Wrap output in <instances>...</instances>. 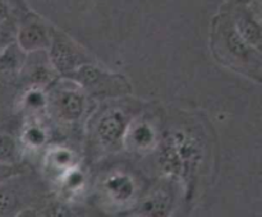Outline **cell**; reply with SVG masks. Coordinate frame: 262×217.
Masks as SVG:
<instances>
[{
	"label": "cell",
	"instance_id": "17",
	"mask_svg": "<svg viewBox=\"0 0 262 217\" xmlns=\"http://www.w3.org/2000/svg\"><path fill=\"white\" fill-rule=\"evenodd\" d=\"M8 87L12 86H5V84L0 83V122L7 119L5 112H7V101H5V92H7Z\"/></svg>",
	"mask_w": 262,
	"mask_h": 217
},
{
	"label": "cell",
	"instance_id": "12",
	"mask_svg": "<svg viewBox=\"0 0 262 217\" xmlns=\"http://www.w3.org/2000/svg\"><path fill=\"white\" fill-rule=\"evenodd\" d=\"M107 190L118 201H125L129 198L135 191L132 181L129 180L128 176L117 175L112 178L107 183Z\"/></svg>",
	"mask_w": 262,
	"mask_h": 217
},
{
	"label": "cell",
	"instance_id": "8",
	"mask_svg": "<svg viewBox=\"0 0 262 217\" xmlns=\"http://www.w3.org/2000/svg\"><path fill=\"white\" fill-rule=\"evenodd\" d=\"M27 53L12 41L0 50V83L5 86H15L19 81Z\"/></svg>",
	"mask_w": 262,
	"mask_h": 217
},
{
	"label": "cell",
	"instance_id": "10",
	"mask_svg": "<svg viewBox=\"0 0 262 217\" xmlns=\"http://www.w3.org/2000/svg\"><path fill=\"white\" fill-rule=\"evenodd\" d=\"M171 208V194L164 189H158L148 194L142 203V212L148 216H165Z\"/></svg>",
	"mask_w": 262,
	"mask_h": 217
},
{
	"label": "cell",
	"instance_id": "11",
	"mask_svg": "<svg viewBox=\"0 0 262 217\" xmlns=\"http://www.w3.org/2000/svg\"><path fill=\"white\" fill-rule=\"evenodd\" d=\"M27 10L23 0H0V25L18 23Z\"/></svg>",
	"mask_w": 262,
	"mask_h": 217
},
{
	"label": "cell",
	"instance_id": "16",
	"mask_svg": "<svg viewBox=\"0 0 262 217\" xmlns=\"http://www.w3.org/2000/svg\"><path fill=\"white\" fill-rule=\"evenodd\" d=\"M20 171L22 170H19V166H7L0 163V181L14 175V174L20 173Z\"/></svg>",
	"mask_w": 262,
	"mask_h": 217
},
{
	"label": "cell",
	"instance_id": "4",
	"mask_svg": "<svg viewBox=\"0 0 262 217\" xmlns=\"http://www.w3.org/2000/svg\"><path fill=\"white\" fill-rule=\"evenodd\" d=\"M53 30L54 27L49 25L48 20L28 9L23 13L18 22L15 41L26 53L48 51L53 37Z\"/></svg>",
	"mask_w": 262,
	"mask_h": 217
},
{
	"label": "cell",
	"instance_id": "13",
	"mask_svg": "<svg viewBox=\"0 0 262 217\" xmlns=\"http://www.w3.org/2000/svg\"><path fill=\"white\" fill-rule=\"evenodd\" d=\"M128 137H130V140H132L133 144L140 150V148L147 147V146L151 144V142L154 140V133L151 130V128L146 124H140L137 128L129 133H127ZM125 135V137H127Z\"/></svg>",
	"mask_w": 262,
	"mask_h": 217
},
{
	"label": "cell",
	"instance_id": "9",
	"mask_svg": "<svg viewBox=\"0 0 262 217\" xmlns=\"http://www.w3.org/2000/svg\"><path fill=\"white\" fill-rule=\"evenodd\" d=\"M23 158V143L18 129L10 119L0 122V163L20 166Z\"/></svg>",
	"mask_w": 262,
	"mask_h": 217
},
{
	"label": "cell",
	"instance_id": "1",
	"mask_svg": "<svg viewBox=\"0 0 262 217\" xmlns=\"http://www.w3.org/2000/svg\"><path fill=\"white\" fill-rule=\"evenodd\" d=\"M71 86H56L50 84V92L46 94V106L55 115V117L66 123L78 122L87 111V92L76 82L71 81Z\"/></svg>",
	"mask_w": 262,
	"mask_h": 217
},
{
	"label": "cell",
	"instance_id": "5",
	"mask_svg": "<svg viewBox=\"0 0 262 217\" xmlns=\"http://www.w3.org/2000/svg\"><path fill=\"white\" fill-rule=\"evenodd\" d=\"M129 125L130 116L124 110L120 107H109L100 114L95 123V139L105 148H117L125 140Z\"/></svg>",
	"mask_w": 262,
	"mask_h": 217
},
{
	"label": "cell",
	"instance_id": "15",
	"mask_svg": "<svg viewBox=\"0 0 262 217\" xmlns=\"http://www.w3.org/2000/svg\"><path fill=\"white\" fill-rule=\"evenodd\" d=\"M18 23H7L0 25V50L8 45L9 42L15 40L17 35Z\"/></svg>",
	"mask_w": 262,
	"mask_h": 217
},
{
	"label": "cell",
	"instance_id": "14",
	"mask_svg": "<svg viewBox=\"0 0 262 217\" xmlns=\"http://www.w3.org/2000/svg\"><path fill=\"white\" fill-rule=\"evenodd\" d=\"M46 139V134L40 127L37 125H32V127L27 128L25 132V137H20V140L22 143H26V144L33 146V147H37V146L42 144Z\"/></svg>",
	"mask_w": 262,
	"mask_h": 217
},
{
	"label": "cell",
	"instance_id": "18",
	"mask_svg": "<svg viewBox=\"0 0 262 217\" xmlns=\"http://www.w3.org/2000/svg\"><path fill=\"white\" fill-rule=\"evenodd\" d=\"M256 2V0H227V4L235 5V4H251V3Z\"/></svg>",
	"mask_w": 262,
	"mask_h": 217
},
{
	"label": "cell",
	"instance_id": "7",
	"mask_svg": "<svg viewBox=\"0 0 262 217\" xmlns=\"http://www.w3.org/2000/svg\"><path fill=\"white\" fill-rule=\"evenodd\" d=\"M229 5L233 25L241 36L253 47H261V25L251 9V4Z\"/></svg>",
	"mask_w": 262,
	"mask_h": 217
},
{
	"label": "cell",
	"instance_id": "3",
	"mask_svg": "<svg viewBox=\"0 0 262 217\" xmlns=\"http://www.w3.org/2000/svg\"><path fill=\"white\" fill-rule=\"evenodd\" d=\"M48 54L55 70L58 71L59 76L66 79L71 78L72 74L82 64L90 61L84 51L76 42H73L69 36L56 28L53 30V37L48 49Z\"/></svg>",
	"mask_w": 262,
	"mask_h": 217
},
{
	"label": "cell",
	"instance_id": "2",
	"mask_svg": "<svg viewBox=\"0 0 262 217\" xmlns=\"http://www.w3.org/2000/svg\"><path fill=\"white\" fill-rule=\"evenodd\" d=\"M69 79L76 82L87 93L96 96H119L129 88L122 77L109 73L91 60L82 64Z\"/></svg>",
	"mask_w": 262,
	"mask_h": 217
},
{
	"label": "cell",
	"instance_id": "6",
	"mask_svg": "<svg viewBox=\"0 0 262 217\" xmlns=\"http://www.w3.org/2000/svg\"><path fill=\"white\" fill-rule=\"evenodd\" d=\"M59 78L58 71L51 64L46 50L27 53L19 81L28 84L30 88H45Z\"/></svg>",
	"mask_w": 262,
	"mask_h": 217
}]
</instances>
